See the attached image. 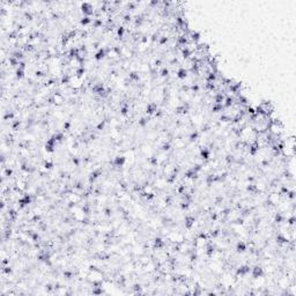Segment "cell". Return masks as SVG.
<instances>
[{
	"label": "cell",
	"mask_w": 296,
	"mask_h": 296,
	"mask_svg": "<svg viewBox=\"0 0 296 296\" xmlns=\"http://www.w3.org/2000/svg\"><path fill=\"white\" fill-rule=\"evenodd\" d=\"M250 273H251V275H252V278H253V279H259V278H263L264 274H265L264 268L259 267V266H256V267L251 268Z\"/></svg>",
	"instance_id": "2"
},
{
	"label": "cell",
	"mask_w": 296,
	"mask_h": 296,
	"mask_svg": "<svg viewBox=\"0 0 296 296\" xmlns=\"http://www.w3.org/2000/svg\"><path fill=\"white\" fill-rule=\"evenodd\" d=\"M15 77H16L17 79H23V78H25V69L17 67L16 71H15Z\"/></svg>",
	"instance_id": "8"
},
{
	"label": "cell",
	"mask_w": 296,
	"mask_h": 296,
	"mask_svg": "<svg viewBox=\"0 0 296 296\" xmlns=\"http://www.w3.org/2000/svg\"><path fill=\"white\" fill-rule=\"evenodd\" d=\"M126 163V157L125 156H116V157L112 160V166L117 167V168H120V167H124V164Z\"/></svg>",
	"instance_id": "3"
},
{
	"label": "cell",
	"mask_w": 296,
	"mask_h": 296,
	"mask_svg": "<svg viewBox=\"0 0 296 296\" xmlns=\"http://www.w3.org/2000/svg\"><path fill=\"white\" fill-rule=\"evenodd\" d=\"M236 250H237V252H239V253L245 252L247 250V244L244 243L243 241H238V242H237V244H236Z\"/></svg>",
	"instance_id": "7"
},
{
	"label": "cell",
	"mask_w": 296,
	"mask_h": 296,
	"mask_svg": "<svg viewBox=\"0 0 296 296\" xmlns=\"http://www.w3.org/2000/svg\"><path fill=\"white\" fill-rule=\"evenodd\" d=\"M156 111H157V104H156L155 102L148 103V106H147V108H146V114H148L150 116V115L156 114Z\"/></svg>",
	"instance_id": "5"
},
{
	"label": "cell",
	"mask_w": 296,
	"mask_h": 296,
	"mask_svg": "<svg viewBox=\"0 0 296 296\" xmlns=\"http://www.w3.org/2000/svg\"><path fill=\"white\" fill-rule=\"evenodd\" d=\"M187 74H189V71H187L185 67H179L177 69V73H176V77L178 78L179 80H184L187 78Z\"/></svg>",
	"instance_id": "4"
},
{
	"label": "cell",
	"mask_w": 296,
	"mask_h": 296,
	"mask_svg": "<svg viewBox=\"0 0 296 296\" xmlns=\"http://www.w3.org/2000/svg\"><path fill=\"white\" fill-rule=\"evenodd\" d=\"M106 54H108V53H106V49H100V50L97 51V52L95 53V56H94V59H95V60H97V61H100V60H102L103 58L106 57Z\"/></svg>",
	"instance_id": "6"
},
{
	"label": "cell",
	"mask_w": 296,
	"mask_h": 296,
	"mask_svg": "<svg viewBox=\"0 0 296 296\" xmlns=\"http://www.w3.org/2000/svg\"><path fill=\"white\" fill-rule=\"evenodd\" d=\"M80 9H81V12L83 13L85 16H90V15L94 14V7L90 4H88V2H83L81 5V7H80Z\"/></svg>",
	"instance_id": "1"
}]
</instances>
